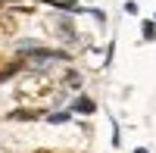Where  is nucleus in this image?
<instances>
[{"mask_svg":"<svg viewBox=\"0 0 156 153\" xmlns=\"http://www.w3.org/2000/svg\"><path fill=\"white\" fill-rule=\"evenodd\" d=\"M22 66H25V59H22V56H16V59H0V81L12 78V75H16Z\"/></svg>","mask_w":156,"mask_h":153,"instance_id":"4","label":"nucleus"},{"mask_svg":"<svg viewBox=\"0 0 156 153\" xmlns=\"http://www.w3.org/2000/svg\"><path fill=\"white\" fill-rule=\"evenodd\" d=\"M19 31V19L12 16V9H0V37H12Z\"/></svg>","mask_w":156,"mask_h":153,"instance_id":"2","label":"nucleus"},{"mask_svg":"<svg viewBox=\"0 0 156 153\" xmlns=\"http://www.w3.org/2000/svg\"><path fill=\"white\" fill-rule=\"evenodd\" d=\"M34 153H66V150H50L47 147V150H34Z\"/></svg>","mask_w":156,"mask_h":153,"instance_id":"8","label":"nucleus"},{"mask_svg":"<svg viewBox=\"0 0 156 153\" xmlns=\"http://www.w3.org/2000/svg\"><path fill=\"white\" fill-rule=\"evenodd\" d=\"M9 119H16V122H37V119H44V109L41 106H22V109H12Z\"/></svg>","mask_w":156,"mask_h":153,"instance_id":"3","label":"nucleus"},{"mask_svg":"<svg viewBox=\"0 0 156 153\" xmlns=\"http://www.w3.org/2000/svg\"><path fill=\"white\" fill-rule=\"evenodd\" d=\"M72 112H94V100H90V97H78Z\"/></svg>","mask_w":156,"mask_h":153,"instance_id":"5","label":"nucleus"},{"mask_svg":"<svg viewBox=\"0 0 156 153\" xmlns=\"http://www.w3.org/2000/svg\"><path fill=\"white\" fill-rule=\"evenodd\" d=\"M47 122H69V112H53V116H47Z\"/></svg>","mask_w":156,"mask_h":153,"instance_id":"6","label":"nucleus"},{"mask_svg":"<svg viewBox=\"0 0 156 153\" xmlns=\"http://www.w3.org/2000/svg\"><path fill=\"white\" fill-rule=\"evenodd\" d=\"M50 94H53V81L44 72H31L25 78H19V84H16V97L19 100H44Z\"/></svg>","mask_w":156,"mask_h":153,"instance_id":"1","label":"nucleus"},{"mask_svg":"<svg viewBox=\"0 0 156 153\" xmlns=\"http://www.w3.org/2000/svg\"><path fill=\"white\" fill-rule=\"evenodd\" d=\"M153 34H156V25H153V22H144V37L153 41Z\"/></svg>","mask_w":156,"mask_h":153,"instance_id":"7","label":"nucleus"}]
</instances>
